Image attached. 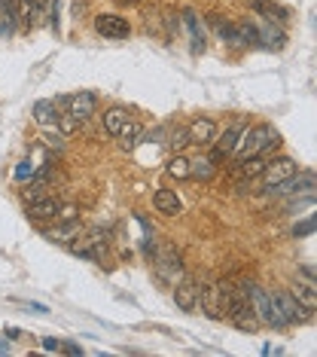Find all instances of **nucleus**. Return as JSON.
<instances>
[{
  "instance_id": "f257e3e1",
  "label": "nucleus",
  "mask_w": 317,
  "mask_h": 357,
  "mask_svg": "<svg viewBox=\"0 0 317 357\" xmlns=\"http://www.w3.org/2000/svg\"><path fill=\"white\" fill-rule=\"evenodd\" d=\"M278 147H281L278 128L268 126V123H256V126H250V128H244L241 132L238 144H235V150H232V156L241 162V159L265 156L268 150H278Z\"/></svg>"
},
{
  "instance_id": "f03ea898",
  "label": "nucleus",
  "mask_w": 317,
  "mask_h": 357,
  "mask_svg": "<svg viewBox=\"0 0 317 357\" xmlns=\"http://www.w3.org/2000/svg\"><path fill=\"white\" fill-rule=\"evenodd\" d=\"M268 196L275 199H296V196H311L314 192V172H296L290 174L287 181L275 183V186H265Z\"/></svg>"
},
{
  "instance_id": "7ed1b4c3",
  "label": "nucleus",
  "mask_w": 317,
  "mask_h": 357,
  "mask_svg": "<svg viewBox=\"0 0 317 357\" xmlns=\"http://www.w3.org/2000/svg\"><path fill=\"white\" fill-rule=\"evenodd\" d=\"M254 312H256V318L259 324H268V327H275V330H284L287 327V321H284V314L278 312V303H275V296L268 294V290L263 287H256L254 284Z\"/></svg>"
},
{
  "instance_id": "20e7f679",
  "label": "nucleus",
  "mask_w": 317,
  "mask_h": 357,
  "mask_svg": "<svg viewBox=\"0 0 317 357\" xmlns=\"http://www.w3.org/2000/svg\"><path fill=\"white\" fill-rule=\"evenodd\" d=\"M68 248L83 259H101L107 254V238H104V232H79Z\"/></svg>"
},
{
  "instance_id": "39448f33",
  "label": "nucleus",
  "mask_w": 317,
  "mask_h": 357,
  "mask_svg": "<svg viewBox=\"0 0 317 357\" xmlns=\"http://www.w3.org/2000/svg\"><path fill=\"white\" fill-rule=\"evenodd\" d=\"M275 303H278V312L284 314V321H287V327H293V324H308L311 321V312H305L302 305L296 303V296L290 294V290H272Z\"/></svg>"
},
{
  "instance_id": "423d86ee",
  "label": "nucleus",
  "mask_w": 317,
  "mask_h": 357,
  "mask_svg": "<svg viewBox=\"0 0 317 357\" xmlns=\"http://www.w3.org/2000/svg\"><path fill=\"white\" fill-rule=\"evenodd\" d=\"M95 31L107 40H125L132 34V25H128V19H122L116 13H101L95 15Z\"/></svg>"
},
{
  "instance_id": "0eeeda50",
  "label": "nucleus",
  "mask_w": 317,
  "mask_h": 357,
  "mask_svg": "<svg viewBox=\"0 0 317 357\" xmlns=\"http://www.w3.org/2000/svg\"><path fill=\"white\" fill-rule=\"evenodd\" d=\"M296 172H299L296 159H290V156H281V159H272V162H265V168H263V174H259V181H263L265 186H275V183L287 181V177H290V174H296Z\"/></svg>"
},
{
  "instance_id": "6e6552de",
  "label": "nucleus",
  "mask_w": 317,
  "mask_h": 357,
  "mask_svg": "<svg viewBox=\"0 0 317 357\" xmlns=\"http://www.w3.org/2000/svg\"><path fill=\"white\" fill-rule=\"evenodd\" d=\"M199 305H201V312H205L210 321H223V312H219V294H217V278L199 281Z\"/></svg>"
},
{
  "instance_id": "1a4fd4ad",
  "label": "nucleus",
  "mask_w": 317,
  "mask_h": 357,
  "mask_svg": "<svg viewBox=\"0 0 317 357\" xmlns=\"http://www.w3.org/2000/svg\"><path fill=\"white\" fill-rule=\"evenodd\" d=\"M95 110H98V95L95 92H77V95L68 98V113L77 119V123H86L88 116H95Z\"/></svg>"
},
{
  "instance_id": "9d476101",
  "label": "nucleus",
  "mask_w": 317,
  "mask_h": 357,
  "mask_svg": "<svg viewBox=\"0 0 317 357\" xmlns=\"http://www.w3.org/2000/svg\"><path fill=\"white\" fill-rule=\"evenodd\" d=\"M83 232V223L73 217V220H55V226L43 229V238L46 241H55V245H70L77 235Z\"/></svg>"
},
{
  "instance_id": "9b49d317",
  "label": "nucleus",
  "mask_w": 317,
  "mask_h": 357,
  "mask_svg": "<svg viewBox=\"0 0 317 357\" xmlns=\"http://www.w3.org/2000/svg\"><path fill=\"white\" fill-rule=\"evenodd\" d=\"M186 135H190V144H199V147H208V144L217 141V123L208 116H195L190 126H186Z\"/></svg>"
},
{
  "instance_id": "f8f14e48",
  "label": "nucleus",
  "mask_w": 317,
  "mask_h": 357,
  "mask_svg": "<svg viewBox=\"0 0 317 357\" xmlns=\"http://www.w3.org/2000/svg\"><path fill=\"white\" fill-rule=\"evenodd\" d=\"M174 305L180 312H195L199 308V281L192 278H180L174 284Z\"/></svg>"
},
{
  "instance_id": "ddd939ff",
  "label": "nucleus",
  "mask_w": 317,
  "mask_h": 357,
  "mask_svg": "<svg viewBox=\"0 0 317 357\" xmlns=\"http://www.w3.org/2000/svg\"><path fill=\"white\" fill-rule=\"evenodd\" d=\"M156 272H159V278H162V281H168L171 287H174V284L183 278L180 257H177L174 250H162V254L156 257Z\"/></svg>"
},
{
  "instance_id": "4468645a",
  "label": "nucleus",
  "mask_w": 317,
  "mask_h": 357,
  "mask_svg": "<svg viewBox=\"0 0 317 357\" xmlns=\"http://www.w3.org/2000/svg\"><path fill=\"white\" fill-rule=\"evenodd\" d=\"M59 208H61V202H59V199H52V196H40V199L31 202L24 214H28L31 220H37V223H40V220H55Z\"/></svg>"
},
{
  "instance_id": "2eb2a0df",
  "label": "nucleus",
  "mask_w": 317,
  "mask_h": 357,
  "mask_svg": "<svg viewBox=\"0 0 317 357\" xmlns=\"http://www.w3.org/2000/svg\"><path fill=\"white\" fill-rule=\"evenodd\" d=\"M153 205H156V211H159V214H165V217L180 214V196H177L174 190H156Z\"/></svg>"
},
{
  "instance_id": "dca6fc26",
  "label": "nucleus",
  "mask_w": 317,
  "mask_h": 357,
  "mask_svg": "<svg viewBox=\"0 0 317 357\" xmlns=\"http://www.w3.org/2000/svg\"><path fill=\"white\" fill-rule=\"evenodd\" d=\"M293 296H296V303L305 308V312H317V287H314V281H305V284H296V287L290 290Z\"/></svg>"
},
{
  "instance_id": "f3484780",
  "label": "nucleus",
  "mask_w": 317,
  "mask_h": 357,
  "mask_svg": "<svg viewBox=\"0 0 317 357\" xmlns=\"http://www.w3.org/2000/svg\"><path fill=\"white\" fill-rule=\"evenodd\" d=\"M128 119H132V113H128L125 107H110L107 113H104V132L116 137V135L122 132V126L128 123Z\"/></svg>"
},
{
  "instance_id": "a211bd4d",
  "label": "nucleus",
  "mask_w": 317,
  "mask_h": 357,
  "mask_svg": "<svg viewBox=\"0 0 317 357\" xmlns=\"http://www.w3.org/2000/svg\"><path fill=\"white\" fill-rule=\"evenodd\" d=\"M241 132H244V126L241 123H235V126H229L223 132V137L217 141V150L214 153H219V156H232V150H235V144H238V137H241Z\"/></svg>"
},
{
  "instance_id": "6ab92c4d",
  "label": "nucleus",
  "mask_w": 317,
  "mask_h": 357,
  "mask_svg": "<svg viewBox=\"0 0 317 357\" xmlns=\"http://www.w3.org/2000/svg\"><path fill=\"white\" fill-rule=\"evenodd\" d=\"M141 135H144V128L137 126L134 119H128V123L122 126V132L116 135V137H119V147L125 150V153H128V150H134V147H137V137H141Z\"/></svg>"
},
{
  "instance_id": "aec40b11",
  "label": "nucleus",
  "mask_w": 317,
  "mask_h": 357,
  "mask_svg": "<svg viewBox=\"0 0 317 357\" xmlns=\"http://www.w3.org/2000/svg\"><path fill=\"white\" fill-rule=\"evenodd\" d=\"M55 116H59V110H55L52 101H37L34 104V123L37 126H43V128L55 126Z\"/></svg>"
},
{
  "instance_id": "412c9836",
  "label": "nucleus",
  "mask_w": 317,
  "mask_h": 357,
  "mask_svg": "<svg viewBox=\"0 0 317 357\" xmlns=\"http://www.w3.org/2000/svg\"><path fill=\"white\" fill-rule=\"evenodd\" d=\"M217 174V165L210 159H190V177L195 181H210Z\"/></svg>"
},
{
  "instance_id": "4be33fe9",
  "label": "nucleus",
  "mask_w": 317,
  "mask_h": 357,
  "mask_svg": "<svg viewBox=\"0 0 317 357\" xmlns=\"http://www.w3.org/2000/svg\"><path fill=\"white\" fill-rule=\"evenodd\" d=\"M168 174L174 177V181H190V159L174 153V156L168 159Z\"/></svg>"
},
{
  "instance_id": "5701e85b",
  "label": "nucleus",
  "mask_w": 317,
  "mask_h": 357,
  "mask_svg": "<svg viewBox=\"0 0 317 357\" xmlns=\"http://www.w3.org/2000/svg\"><path fill=\"white\" fill-rule=\"evenodd\" d=\"M265 156H254V159H241L238 165H241V177L244 181H254V177L263 174V168H265Z\"/></svg>"
},
{
  "instance_id": "b1692460",
  "label": "nucleus",
  "mask_w": 317,
  "mask_h": 357,
  "mask_svg": "<svg viewBox=\"0 0 317 357\" xmlns=\"http://www.w3.org/2000/svg\"><path fill=\"white\" fill-rule=\"evenodd\" d=\"M183 19H186V28H190V34H192V52H201L205 50V43H201V31H199V19L186 10L183 13Z\"/></svg>"
},
{
  "instance_id": "393cba45",
  "label": "nucleus",
  "mask_w": 317,
  "mask_h": 357,
  "mask_svg": "<svg viewBox=\"0 0 317 357\" xmlns=\"http://www.w3.org/2000/svg\"><path fill=\"white\" fill-rule=\"evenodd\" d=\"M168 150L171 153H180L183 147H186V144H190V135H186V126H180V128H174V132H171L168 135Z\"/></svg>"
},
{
  "instance_id": "a878e982",
  "label": "nucleus",
  "mask_w": 317,
  "mask_h": 357,
  "mask_svg": "<svg viewBox=\"0 0 317 357\" xmlns=\"http://www.w3.org/2000/svg\"><path fill=\"white\" fill-rule=\"evenodd\" d=\"M55 126H59V132H61V135H70V132H77V126H79V123L70 116L68 110H61L59 116H55Z\"/></svg>"
},
{
  "instance_id": "bb28decb",
  "label": "nucleus",
  "mask_w": 317,
  "mask_h": 357,
  "mask_svg": "<svg viewBox=\"0 0 317 357\" xmlns=\"http://www.w3.org/2000/svg\"><path fill=\"white\" fill-rule=\"evenodd\" d=\"M311 232H314V217H305L302 223L293 226V238H308Z\"/></svg>"
},
{
  "instance_id": "cd10ccee",
  "label": "nucleus",
  "mask_w": 317,
  "mask_h": 357,
  "mask_svg": "<svg viewBox=\"0 0 317 357\" xmlns=\"http://www.w3.org/2000/svg\"><path fill=\"white\" fill-rule=\"evenodd\" d=\"M61 141H64V137H61L59 132H46V144H49V147L61 150V147H64V144H61Z\"/></svg>"
},
{
  "instance_id": "c85d7f7f",
  "label": "nucleus",
  "mask_w": 317,
  "mask_h": 357,
  "mask_svg": "<svg viewBox=\"0 0 317 357\" xmlns=\"http://www.w3.org/2000/svg\"><path fill=\"white\" fill-rule=\"evenodd\" d=\"M34 174V168H31V162H22L19 165V172H15V177H19V181H24V177H31Z\"/></svg>"
},
{
  "instance_id": "c756f323",
  "label": "nucleus",
  "mask_w": 317,
  "mask_h": 357,
  "mask_svg": "<svg viewBox=\"0 0 317 357\" xmlns=\"http://www.w3.org/2000/svg\"><path fill=\"white\" fill-rule=\"evenodd\" d=\"M61 351H64V354H83V348H79L77 342H64Z\"/></svg>"
},
{
  "instance_id": "7c9ffc66",
  "label": "nucleus",
  "mask_w": 317,
  "mask_h": 357,
  "mask_svg": "<svg viewBox=\"0 0 317 357\" xmlns=\"http://www.w3.org/2000/svg\"><path fill=\"white\" fill-rule=\"evenodd\" d=\"M43 348H46V351H59L61 342H59V339H43Z\"/></svg>"
},
{
  "instance_id": "2f4dec72",
  "label": "nucleus",
  "mask_w": 317,
  "mask_h": 357,
  "mask_svg": "<svg viewBox=\"0 0 317 357\" xmlns=\"http://www.w3.org/2000/svg\"><path fill=\"white\" fill-rule=\"evenodd\" d=\"M116 3H119V6H137L141 0H116Z\"/></svg>"
},
{
  "instance_id": "473e14b6",
  "label": "nucleus",
  "mask_w": 317,
  "mask_h": 357,
  "mask_svg": "<svg viewBox=\"0 0 317 357\" xmlns=\"http://www.w3.org/2000/svg\"><path fill=\"white\" fill-rule=\"evenodd\" d=\"M247 3H259V0H247Z\"/></svg>"
}]
</instances>
